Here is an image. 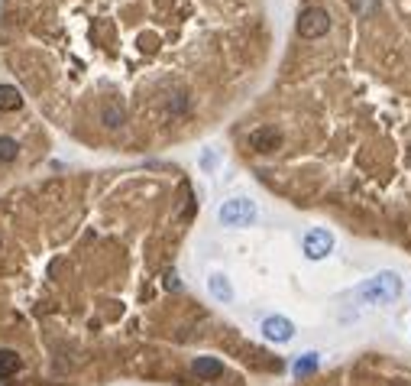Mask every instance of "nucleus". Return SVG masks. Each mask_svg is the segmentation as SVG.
I'll return each instance as SVG.
<instances>
[{
    "label": "nucleus",
    "instance_id": "1",
    "mask_svg": "<svg viewBox=\"0 0 411 386\" xmlns=\"http://www.w3.org/2000/svg\"><path fill=\"white\" fill-rule=\"evenodd\" d=\"M402 295V276L395 270H382L373 279H366L363 286L357 289V299L369 302V305H388Z\"/></svg>",
    "mask_w": 411,
    "mask_h": 386
},
{
    "label": "nucleus",
    "instance_id": "2",
    "mask_svg": "<svg viewBox=\"0 0 411 386\" xmlns=\"http://www.w3.org/2000/svg\"><path fill=\"white\" fill-rule=\"evenodd\" d=\"M256 201L250 198H227L217 208V221H221L224 227H233V231H243V227H253L256 225Z\"/></svg>",
    "mask_w": 411,
    "mask_h": 386
},
{
    "label": "nucleus",
    "instance_id": "3",
    "mask_svg": "<svg viewBox=\"0 0 411 386\" xmlns=\"http://www.w3.org/2000/svg\"><path fill=\"white\" fill-rule=\"evenodd\" d=\"M330 30V13L320 7H308L305 13L298 16V36L301 39H320L328 36Z\"/></svg>",
    "mask_w": 411,
    "mask_h": 386
},
{
    "label": "nucleus",
    "instance_id": "4",
    "mask_svg": "<svg viewBox=\"0 0 411 386\" xmlns=\"http://www.w3.org/2000/svg\"><path fill=\"white\" fill-rule=\"evenodd\" d=\"M301 250H305L308 260H324V256H330V250H334V234H330L328 227H311V231L305 234V240H301Z\"/></svg>",
    "mask_w": 411,
    "mask_h": 386
},
{
    "label": "nucleus",
    "instance_id": "5",
    "mask_svg": "<svg viewBox=\"0 0 411 386\" xmlns=\"http://www.w3.org/2000/svg\"><path fill=\"white\" fill-rule=\"evenodd\" d=\"M262 338L275 341V344H289L295 338V324L285 315H269V318H262Z\"/></svg>",
    "mask_w": 411,
    "mask_h": 386
},
{
    "label": "nucleus",
    "instance_id": "6",
    "mask_svg": "<svg viewBox=\"0 0 411 386\" xmlns=\"http://www.w3.org/2000/svg\"><path fill=\"white\" fill-rule=\"evenodd\" d=\"M279 143H282V133L275 130V127H259V130L250 133V147L256 153H275Z\"/></svg>",
    "mask_w": 411,
    "mask_h": 386
},
{
    "label": "nucleus",
    "instance_id": "7",
    "mask_svg": "<svg viewBox=\"0 0 411 386\" xmlns=\"http://www.w3.org/2000/svg\"><path fill=\"white\" fill-rule=\"evenodd\" d=\"M191 373H195L198 380H217V377H224V361L221 357L201 354V357L191 361Z\"/></svg>",
    "mask_w": 411,
    "mask_h": 386
},
{
    "label": "nucleus",
    "instance_id": "8",
    "mask_svg": "<svg viewBox=\"0 0 411 386\" xmlns=\"http://www.w3.org/2000/svg\"><path fill=\"white\" fill-rule=\"evenodd\" d=\"M207 289H211L214 302H221V305H230V302H233V286H230V279L224 276V273H211Z\"/></svg>",
    "mask_w": 411,
    "mask_h": 386
},
{
    "label": "nucleus",
    "instance_id": "9",
    "mask_svg": "<svg viewBox=\"0 0 411 386\" xmlns=\"http://www.w3.org/2000/svg\"><path fill=\"white\" fill-rule=\"evenodd\" d=\"M318 367H320V354H318V351H308V354H298L295 357L291 373H295L298 380H305V377H311V373H318Z\"/></svg>",
    "mask_w": 411,
    "mask_h": 386
},
{
    "label": "nucleus",
    "instance_id": "10",
    "mask_svg": "<svg viewBox=\"0 0 411 386\" xmlns=\"http://www.w3.org/2000/svg\"><path fill=\"white\" fill-rule=\"evenodd\" d=\"M20 370H23V357L16 354L13 348H0V380L16 377Z\"/></svg>",
    "mask_w": 411,
    "mask_h": 386
},
{
    "label": "nucleus",
    "instance_id": "11",
    "mask_svg": "<svg viewBox=\"0 0 411 386\" xmlns=\"http://www.w3.org/2000/svg\"><path fill=\"white\" fill-rule=\"evenodd\" d=\"M23 108V91L16 85H0V110L10 114V110H20Z\"/></svg>",
    "mask_w": 411,
    "mask_h": 386
},
{
    "label": "nucleus",
    "instance_id": "12",
    "mask_svg": "<svg viewBox=\"0 0 411 386\" xmlns=\"http://www.w3.org/2000/svg\"><path fill=\"white\" fill-rule=\"evenodd\" d=\"M16 156H20V143H16V137L0 133V166H10V162H16Z\"/></svg>",
    "mask_w": 411,
    "mask_h": 386
},
{
    "label": "nucleus",
    "instance_id": "13",
    "mask_svg": "<svg viewBox=\"0 0 411 386\" xmlns=\"http://www.w3.org/2000/svg\"><path fill=\"white\" fill-rule=\"evenodd\" d=\"M353 7H357V13H373V10H379V0H353Z\"/></svg>",
    "mask_w": 411,
    "mask_h": 386
},
{
    "label": "nucleus",
    "instance_id": "14",
    "mask_svg": "<svg viewBox=\"0 0 411 386\" xmlns=\"http://www.w3.org/2000/svg\"><path fill=\"white\" fill-rule=\"evenodd\" d=\"M214 162H217V156H214V149H207V153H204V159H201V169H204V172H211V169H214Z\"/></svg>",
    "mask_w": 411,
    "mask_h": 386
},
{
    "label": "nucleus",
    "instance_id": "15",
    "mask_svg": "<svg viewBox=\"0 0 411 386\" xmlns=\"http://www.w3.org/2000/svg\"><path fill=\"white\" fill-rule=\"evenodd\" d=\"M388 386H411V383H405V380H395V383H388Z\"/></svg>",
    "mask_w": 411,
    "mask_h": 386
},
{
    "label": "nucleus",
    "instance_id": "16",
    "mask_svg": "<svg viewBox=\"0 0 411 386\" xmlns=\"http://www.w3.org/2000/svg\"><path fill=\"white\" fill-rule=\"evenodd\" d=\"M0 247H4V240H0Z\"/></svg>",
    "mask_w": 411,
    "mask_h": 386
}]
</instances>
